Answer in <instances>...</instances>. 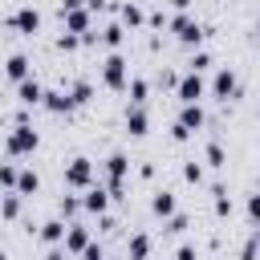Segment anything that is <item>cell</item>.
<instances>
[{
    "label": "cell",
    "mask_w": 260,
    "mask_h": 260,
    "mask_svg": "<svg viewBox=\"0 0 260 260\" xmlns=\"http://www.w3.org/2000/svg\"><path fill=\"white\" fill-rule=\"evenodd\" d=\"M183 179H187V183H203V167H199L195 158H187V162H183Z\"/></svg>",
    "instance_id": "83f0119b"
},
{
    "label": "cell",
    "mask_w": 260,
    "mask_h": 260,
    "mask_svg": "<svg viewBox=\"0 0 260 260\" xmlns=\"http://www.w3.org/2000/svg\"><path fill=\"white\" fill-rule=\"evenodd\" d=\"M256 256H260V244H256V236H252V240L240 248V260H256Z\"/></svg>",
    "instance_id": "d6a6232c"
},
{
    "label": "cell",
    "mask_w": 260,
    "mask_h": 260,
    "mask_svg": "<svg viewBox=\"0 0 260 260\" xmlns=\"http://www.w3.org/2000/svg\"><path fill=\"white\" fill-rule=\"evenodd\" d=\"M248 219L260 228V191H256V195H248Z\"/></svg>",
    "instance_id": "4dcf8cb0"
},
{
    "label": "cell",
    "mask_w": 260,
    "mask_h": 260,
    "mask_svg": "<svg viewBox=\"0 0 260 260\" xmlns=\"http://www.w3.org/2000/svg\"><path fill=\"white\" fill-rule=\"evenodd\" d=\"M65 232H69V223H65V219H45L37 236H41L49 248H57V244H65Z\"/></svg>",
    "instance_id": "5bb4252c"
},
{
    "label": "cell",
    "mask_w": 260,
    "mask_h": 260,
    "mask_svg": "<svg viewBox=\"0 0 260 260\" xmlns=\"http://www.w3.org/2000/svg\"><path fill=\"white\" fill-rule=\"evenodd\" d=\"M0 260H8V256H4V248H0Z\"/></svg>",
    "instance_id": "f35d334b"
},
{
    "label": "cell",
    "mask_w": 260,
    "mask_h": 260,
    "mask_svg": "<svg viewBox=\"0 0 260 260\" xmlns=\"http://www.w3.org/2000/svg\"><path fill=\"white\" fill-rule=\"evenodd\" d=\"M102 81H106L110 89H126L130 69H126V57H122V53H110V57L102 61Z\"/></svg>",
    "instance_id": "5b68a950"
},
{
    "label": "cell",
    "mask_w": 260,
    "mask_h": 260,
    "mask_svg": "<svg viewBox=\"0 0 260 260\" xmlns=\"http://www.w3.org/2000/svg\"><path fill=\"white\" fill-rule=\"evenodd\" d=\"M167 232H175V236H179V232H187V215H179V211H175V215L167 219Z\"/></svg>",
    "instance_id": "1f68e13d"
},
{
    "label": "cell",
    "mask_w": 260,
    "mask_h": 260,
    "mask_svg": "<svg viewBox=\"0 0 260 260\" xmlns=\"http://www.w3.org/2000/svg\"><path fill=\"white\" fill-rule=\"evenodd\" d=\"M175 93H179V102H183V106H195V102L207 93L203 73H183V77H179V85H175Z\"/></svg>",
    "instance_id": "8992f818"
},
{
    "label": "cell",
    "mask_w": 260,
    "mask_h": 260,
    "mask_svg": "<svg viewBox=\"0 0 260 260\" xmlns=\"http://www.w3.org/2000/svg\"><path fill=\"white\" fill-rule=\"evenodd\" d=\"M175 260H199V256H195V248H191V244H179V252H175Z\"/></svg>",
    "instance_id": "836d02e7"
},
{
    "label": "cell",
    "mask_w": 260,
    "mask_h": 260,
    "mask_svg": "<svg viewBox=\"0 0 260 260\" xmlns=\"http://www.w3.org/2000/svg\"><path fill=\"white\" fill-rule=\"evenodd\" d=\"M65 256H69V252H65V244H57V248H49V252H45V260H65Z\"/></svg>",
    "instance_id": "e575fe53"
},
{
    "label": "cell",
    "mask_w": 260,
    "mask_h": 260,
    "mask_svg": "<svg viewBox=\"0 0 260 260\" xmlns=\"http://www.w3.org/2000/svg\"><path fill=\"white\" fill-rule=\"evenodd\" d=\"M122 37H126V28H122V24H114V20H110V24L98 32V41H102L110 53H118V49H122Z\"/></svg>",
    "instance_id": "2e32d148"
},
{
    "label": "cell",
    "mask_w": 260,
    "mask_h": 260,
    "mask_svg": "<svg viewBox=\"0 0 260 260\" xmlns=\"http://www.w3.org/2000/svg\"><path fill=\"white\" fill-rule=\"evenodd\" d=\"M236 89H240L236 73H232L228 65H219V69H215V77H211V93H215L219 102H228V98H236Z\"/></svg>",
    "instance_id": "52a82bcc"
},
{
    "label": "cell",
    "mask_w": 260,
    "mask_h": 260,
    "mask_svg": "<svg viewBox=\"0 0 260 260\" xmlns=\"http://www.w3.org/2000/svg\"><path fill=\"white\" fill-rule=\"evenodd\" d=\"M77 45H81V37H77V32H61V37H57V49H61V53H73Z\"/></svg>",
    "instance_id": "f1b7e54d"
},
{
    "label": "cell",
    "mask_w": 260,
    "mask_h": 260,
    "mask_svg": "<svg viewBox=\"0 0 260 260\" xmlns=\"http://www.w3.org/2000/svg\"><path fill=\"white\" fill-rule=\"evenodd\" d=\"M252 37H256V41H260V16H256V24H252Z\"/></svg>",
    "instance_id": "8d00e7d4"
},
{
    "label": "cell",
    "mask_w": 260,
    "mask_h": 260,
    "mask_svg": "<svg viewBox=\"0 0 260 260\" xmlns=\"http://www.w3.org/2000/svg\"><path fill=\"white\" fill-rule=\"evenodd\" d=\"M65 187H73V191H89L93 187V162L85 154H77V158L65 162Z\"/></svg>",
    "instance_id": "7a4b0ae2"
},
{
    "label": "cell",
    "mask_w": 260,
    "mask_h": 260,
    "mask_svg": "<svg viewBox=\"0 0 260 260\" xmlns=\"http://www.w3.org/2000/svg\"><path fill=\"white\" fill-rule=\"evenodd\" d=\"M118 16H122V28H126V24H130V28H138V24L146 20V12H142L138 4H122V8H118Z\"/></svg>",
    "instance_id": "7402d4cb"
},
{
    "label": "cell",
    "mask_w": 260,
    "mask_h": 260,
    "mask_svg": "<svg viewBox=\"0 0 260 260\" xmlns=\"http://www.w3.org/2000/svg\"><path fill=\"white\" fill-rule=\"evenodd\" d=\"M16 179H20V171L12 162H0V187L4 191H16Z\"/></svg>",
    "instance_id": "484cf974"
},
{
    "label": "cell",
    "mask_w": 260,
    "mask_h": 260,
    "mask_svg": "<svg viewBox=\"0 0 260 260\" xmlns=\"http://www.w3.org/2000/svg\"><path fill=\"white\" fill-rule=\"evenodd\" d=\"M57 211H61V219H69V223H73V219H77V215H81L85 207H81V199H77V195H61Z\"/></svg>",
    "instance_id": "44dd1931"
},
{
    "label": "cell",
    "mask_w": 260,
    "mask_h": 260,
    "mask_svg": "<svg viewBox=\"0 0 260 260\" xmlns=\"http://www.w3.org/2000/svg\"><path fill=\"white\" fill-rule=\"evenodd\" d=\"M37 191H41V175L32 167H24L20 179H16V195H37Z\"/></svg>",
    "instance_id": "d6986e66"
},
{
    "label": "cell",
    "mask_w": 260,
    "mask_h": 260,
    "mask_svg": "<svg viewBox=\"0 0 260 260\" xmlns=\"http://www.w3.org/2000/svg\"><path fill=\"white\" fill-rule=\"evenodd\" d=\"M252 236H256V244H260V228H256V232H252Z\"/></svg>",
    "instance_id": "74e56055"
},
{
    "label": "cell",
    "mask_w": 260,
    "mask_h": 260,
    "mask_svg": "<svg viewBox=\"0 0 260 260\" xmlns=\"http://www.w3.org/2000/svg\"><path fill=\"white\" fill-rule=\"evenodd\" d=\"M49 114H69L73 110V98L65 93V89H45V102H41Z\"/></svg>",
    "instance_id": "9a60e30c"
},
{
    "label": "cell",
    "mask_w": 260,
    "mask_h": 260,
    "mask_svg": "<svg viewBox=\"0 0 260 260\" xmlns=\"http://www.w3.org/2000/svg\"><path fill=\"white\" fill-rule=\"evenodd\" d=\"M81 260H106V248H102L98 240H89V248L81 252Z\"/></svg>",
    "instance_id": "f546056e"
},
{
    "label": "cell",
    "mask_w": 260,
    "mask_h": 260,
    "mask_svg": "<svg viewBox=\"0 0 260 260\" xmlns=\"http://www.w3.org/2000/svg\"><path fill=\"white\" fill-rule=\"evenodd\" d=\"M20 199H24V195H16V191L0 195V215H4V219H16V215H20Z\"/></svg>",
    "instance_id": "603a6c76"
},
{
    "label": "cell",
    "mask_w": 260,
    "mask_h": 260,
    "mask_svg": "<svg viewBox=\"0 0 260 260\" xmlns=\"http://www.w3.org/2000/svg\"><path fill=\"white\" fill-rule=\"evenodd\" d=\"M41 146V134L28 126V122H16L12 130H8V138H4V150L12 154V158H24V154H32Z\"/></svg>",
    "instance_id": "6da1fadb"
},
{
    "label": "cell",
    "mask_w": 260,
    "mask_h": 260,
    "mask_svg": "<svg viewBox=\"0 0 260 260\" xmlns=\"http://www.w3.org/2000/svg\"><path fill=\"white\" fill-rule=\"evenodd\" d=\"M203 158H207V167H223V162H228V154H223V146H219V142H207Z\"/></svg>",
    "instance_id": "4316f807"
},
{
    "label": "cell",
    "mask_w": 260,
    "mask_h": 260,
    "mask_svg": "<svg viewBox=\"0 0 260 260\" xmlns=\"http://www.w3.org/2000/svg\"><path fill=\"white\" fill-rule=\"evenodd\" d=\"M61 20H65V32H77V37L93 32V12H89V8H73V12H61Z\"/></svg>",
    "instance_id": "ba28073f"
},
{
    "label": "cell",
    "mask_w": 260,
    "mask_h": 260,
    "mask_svg": "<svg viewBox=\"0 0 260 260\" xmlns=\"http://www.w3.org/2000/svg\"><path fill=\"white\" fill-rule=\"evenodd\" d=\"M126 93H130V106H142V102H146V93H150L146 77H130V81H126Z\"/></svg>",
    "instance_id": "ffe728a7"
},
{
    "label": "cell",
    "mask_w": 260,
    "mask_h": 260,
    "mask_svg": "<svg viewBox=\"0 0 260 260\" xmlns=\"http://www.w3.org/2000/svg\"><path fill=\"white\" fill-rule=\"evenodd\" d=\"M16 102H20V106H41V102H45V85H41L37 77L20 81V85H16Z\"/></svg>",
    "instance_id": "30bf717a"
},
{
    "label": "cell",
    "mask_w": 260,
    "mask_h": 260,
    "mask_svg": "<svg viewBox=\"0 0 260 260\" xmlns=\"http://www.w3.org/2000/svg\"><path fill=\"white\" fill-rule=\"evenodd\" d=\"M126 256H130V260H146V256H150V236H146V232H134L130 244H126Z\"/></svg>",
    "instance_id": "ac0fdd59"
},
{
    "label": "cell",
    "mask_w": 260,
    "mask_h": 260,
    "mask_svg": "<svg viewBox=\"0 0 260 260\" xmlns=\"http://www.w3.org/2000/svg\"><path fill=\"white\" fill-rule=\"evenodd\" d=\"M69 98H73V106H85V102L93 98V85H89V81H73V85H69Z\"/></svg>",
    "instance_id": "cb8c5ba5"
},
{
    "label": "cell",
    "mask_w": 260,
    "mask_h": 260,
    "mask_svg": "<svg viewBox=\"0 0 260 260\" xmlns=\"http://www.w3.org/2000/svg\"><path fill=\"white\" fill-rule=\"evenodd\" d=\"M150 211H154V215H162V219H171V215H175V191H154Z\"/></svg>",
    "instance_id": "e0dca14e"
},
{
    "label": "cell",
    "mask_w": 260,
    "mask_h": 260,
    "mask_svg": "<svg viewBox=\"0 0 260 260\" xmlns=\"http://www.w3.org/2000/svg\"><path fill=\"white\" fill-rule=\"evenodd\" d=\"M207 69H211V53H203V49H199V53H191L187 73H207Z\"/></svg>",
    "instance_id": "d4e9b609"
},
{
    "label": "cell",
    "mask_w": 260,
    "mask_h": 260,
    "mask_svg": "<svg viewBox=\"0 0 260 260\" xmlns=\"http://www.w3.org/2000/svg\"><path fill=\"white\" fill-rule=\"evenodd\" d=\"M4 77H8V81H16V85H20V81H28V77H32V73H28V57H24V53H12V57L4 61Z\"/></svg>",
    "instance_id": "7c38bea8"
},
{
    "label": "cell",
    "mask_w": 260,
    "mask_h": 260,
    "mask_svg": "<svg viewBox=\"0 0 260 260\" xmlns=\"http://www.w3.org/2000/svg\"><path fill=\"white\" fill-rule=\"evenodd\" d=\"M89 248V228H81L77 219L69 223V232H65V252H73V256H81Z\"/></svg>",
    "instance_id": "8fae6325"
},
{
    "label": "cell",
    "mask_w": 260,
    "mask_h": 260,
    "mask_svg": "<svg viewBox=\"0 0 260 260\" xmlns=\"http://www.w3.org/2000/svg\"><path fill=\"white\" fill-rule=\"evenodd\" d=\"M167 24H171V32H175V37H179L183 45H191V49H195V45L203 41V24H199L195 16H187V12H175V16L167 20Z\"/></svg>",
    "instance_id": "3957f363"
},
{
    "label": "cell",
    "mask_w": 260,
    "mask_h": 260,
    "mask_svg": "<svg viewBox=\"0 0 260 260\" xmlns=\"http://www.w3.org/2000/svg\"><path fill=\"white\" fill-rule=\"evenodd\" d=\"M85 8H89V12H106L110 4H106V0H85Z\"/></svg>",
    "instance_id": "d590c367"
},
{
    "label": "cell",
    "mask_w": 260,
    "mask_h": 260,
    "mask_svg": "<svg viewBox=\"0 0 260 260\" xmlns=\"http://www.w3.org/2000/svg\"><path fill=\"white\" fill-rule=\"evenodd\" d=\"M8 28H16L20 37H32V32H41V12L32 4H20L8 12Z\"/></svg>",
    "instance_id": "277c9868"
},
{
    "label": "cell",
    "mask_w": 260,
    "mask_h": 260,
    "mask_svg": "<svg viewBox=\"0 0 260 260\" xmlns=\"http://www.w3.org/2000/svg\"><path fill=\"white\" fill-rule=\"evenodd\" d=\"M81 207H85L89 215H106V207H110V191H106L102 183H93V187L81 195Z\"/></svg>",
    "instance_id": "9c48e42d"
},
{
    "label": "cell",
    "mask_w": 260,
    "mask_h": 260,
    "mask_svg": "<svg viewBox=\"0 0 260 260\" xmlns=\"http://www.w3.org/2000/svg\"><path fill=\"white\" fill-rule=\"evenodd\" d=\"M126 130H130L134 138H142V134L150 130V114H146L142 106H126Z\"/></svg>",
    "instance_id": "4fadbf2b"
}]
</instances>
